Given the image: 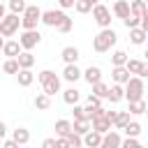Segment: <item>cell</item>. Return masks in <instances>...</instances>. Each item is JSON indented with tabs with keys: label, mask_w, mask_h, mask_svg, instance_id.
Returning <instances> with one entry per match:
<instances>
[{
	"label": "cell",
	"mask_w": 148,
	"mask_h": 148,
	"mask_svg": "<svg viewBox=\"0 0 148 148\" xmlns=\"http://www.w3.org/2000/svg\"><path fill=\"white\" fill-rule=\"evenodd\" d=\"M113 44H116V32H113L111 28H104V30L92 39V49H95V51H99V53L109 51Z\"/></svg>",
	"instance_id": "1"
},
{
	"label": "cell",
	"mask_w": 148,
	"mask_h": 148,
	"mask_svg": "<svg viewBox=\"0 0 148 148\" xmlns=\"http://www.w3.org/2000/svg\"><path fill=\"white\" fill-rule=\"evenodd\" d=\"M39 83L44 86V92H49V95H56V92L60 90V79H58L51 69L39 72Z\"/></svg>",
	"instance_id": "2"
},
{
	"label": "cell",
	"mask_w": 148,
	"mask_h": 148,
	"mask_svg": "<svg viewBox=\"0 0 148 148\" xmlns=\"http://www.w3.org/2000/svg\"><path fill=\"white\" fill-rule=\"evenodd\" d=\"M125 83H127V88H125V97H127L130 102L141 99V95H143V81H141V76H132V79H127Z\"/></svg>",
	"instance_id": "3"
},
{
	"label": "cell",
	"mask_w": 148,
	"mask_h": 148,
	"mask_svg": "<svg viewBox=\"0 0 148 148\" xmlns=\"http://www.w3.org/2000/svg\"><path fill=\"white\" fill-rule=\"evenodd\" d=\"M18 23H21V18H18V14H5L2 18H0V35H5V37H9V35H14L16 32V28H18Z\"/></svg>",
	"instance_id": "4"
},
{
	"label": "cell",
	"mask_w": 148,
	"mask_h": 148,
	"mask_svg": "<svg viewBox=\"0 0 148 148\" xmlns=\"http://www.w3.org/2000/svg\"><path fill=\"white\" fill-rule=\"evenodd\" d=\"M39 18H42V9H39V7H25V12H23V16H21V25H23L25 30H30V28L37 25Z\"/></svg>",
	"instance_id": "5"
},
{
	"label": "cell",
	"mask_w": 148,
	"mask_h": 148,
	"mask_svg": "<svg viewBox=\"0 0 148 148\" xmlns=\"http://www.w3.org/2000/svg\"><path fill=\"white\" fill-rule=\"evenodd\" d=\"M39 39H42V35H39L35 28H30V30H25V32L21 35L18 44H21V49H32V46L39 44Z\"/></svg>",
	"instance_id": "6"
},
{
	"label": "cell",
	"mask_w": 148,
	"mask_h": 148,
	"mask_svg": "<svg viewBox=\"0 0 148 148\" xmlns=\"http://www.w3.org/2000/svg\"><path fill=\"white\" fill-rule=\"evenodd\" d=\"M92 16H95V21H97L99 25H104V28L111 23V12H109L106 5H99V2H97V5L92 7Z\"/></svg>",
	"instance_id": "7"
},
{
	"label": "cell",
	"mask_w": 148,
	"mask_h": 148,
	"mask_svg": "<svg viewBox=\"0 0 148 148\" xmlns=\"http://www.w3.org/2000/svg\"><path fill=\"white\" fill-rule=\"evenodd\" d=\"M65 16H67V14L56 12V9H46V12H42V21H44L46 25H56V28H58V23H60Z\"/></svg>",
	"instance_id": "8"
},
{
	"label": "cell",
	"mask_w": 148,
	"mask_h": 148,
	"mask_svg": "<svg viewBox=\"0 0 148 148\" xmlns=\"http://www.w3.org/2000/svg\"><path fill=\"white\" fill-rule=\"evenodd\" d=\"M90 123H92V130H95V132H99V134H104V132H109V130H111V120H109L106 116H97V118H92Z\"/></svg>",
	"instance_id": "9"
},
{
	"label": "cell",
	"mask_w": 148,
	"mask_h": 148,
	"mask_svg": "<svg viewBox=\"0 0 148 148\" xmlns=\"http://www.w3.org/2000/svg\"><path fill=\"white\" fill-rule=\"evenodd\" d=\"M127 79H130L127 67H125V65H113V81H116V83H125Z\"/></svg>",
	"instance_id": "10"
},
{
	"label": "cell",
	"mask_w": 148,
	"mask_h": 148,
	"mask_svg": "<svg viewBox=\"0 0 148 148\" xmlns=\"http://www.w3.org/2000/svg\"><path fill=\"white\" fill-rule=\"evenodd\" d=\"M2 53L9 56V58H16V56L21 53V44H18V42H5V44H2Z\"/></svg>",
	"instance_id": "11"
},
{
	"label": "cell",
	"mask_w": 148,
	"mask_h": 148,
	"mask_svg": "<svg viewBox=\"0 0 148 148\" xmlns=\"http://www.w3.org/2000/svg\"><path fill=\"white\" fill-rule=\"evenodd\" d=\"M16 76H18V86H30L32 83V72H30V67H21L18 72H16Z\"/></svg>",
	"instance_id": "12"
},
{
	"label": "cell",
	"mask_w": 148,
	"mask_h": 148,
	"mask_svg": "<svg viewBox=\"0 0 148 148\" xmlns=\"http://www.w3.org/2000/svg\"><path fill=\"white\" fill-rule=\"evenodd\" d=\"M113 14L120 16V18H125V16L130 14V2H127V0H116V5H113Z\"/></svg>",
	"instance_id": "13"
},
{
	"label": "cell",
	"mask_w": 148,
	"mask_h": 148,
	"mask_svg": "<svg viewBox=\"0 0 148 148\" xmlns=\"http://www.w3.org/2000/svg\"><path fill=\"white\" fill-rule=\"evenodd\" d=\"M60 56H62L65 62H76V58H79V49H76V46H65Z\"/></svg>",
	"instance_id": "14"
},
{
	"label": "cell",
	"mask_w": 148,
	"mask_h": 148,
	"mask_svg": "<svg viewBox=\"0 0 148 148\" xmlns=\"http://www.w3.org/2000/svg\"><path fill=\"white\" fill-rule=\"evenodd\" d=\"M16 60H18V67H32V62H35V56H32L30 51H21V53L16 56Z\"/></svg>",
	"instance_id": "15"
},
{
	"label": "cell",
	"mask_w": 148,
	"mask_h": 148,
	"mask_svg": "<svg viewBox=\"0 0 148 148\" xmlns=\"http://www.w3.org/2000/svg\"><path fill=\"white\" fill-rule=\"evenodd\" d=\"M81 76V69L76 67V62H67V67H65V79L67 81H76Z\"/></svg>",
	"instance_id": "16"
},
{
	"label": "cell",
	"mask_w": 148,
	"mask_h": 148,
	"mask_svg": "<svg viewBox=\"0 0 148 148\" xmlns=\"http://www.w3.org/2000/svg\"><path fill=\"white\" fill-rule=\"evenodd\" d=\"M83 74H86V81H88L90 86H92V83H97V81H99V76H102L99 67H95V65H90V67H88V69H86Z\"/></svg>",
	"instance_id": "17"
},
{
	"label": "cell",
	"mask_w": 148,
	"mask_h": 148,
	"mask_svg": "<svg viewBox=\"0 0 148 148\" xmlns=\"http://www.w3.org/2000/svg\"><path fill=\"white\" fill-rule=\"evenodd\" d=\"M111 102H118V99H123L125 97V88L120 86V83H116V86H111L109 88V95H106Z\"/></svg>",
	"instance_id": "18"
},
{
	"label": "cell",
	"mask_w": 148,
	"mask_h": 148,
	"mask_svg": "<svg viewBox=\"0 0 148 148\" xmlns=\"http://www.w3.org/2000/svg\"><path fill=\"white\" fill-rule=\"evenodd\" d=\"M120 141H123V139H120L116 132H109V134L102 139V146H104V148H116V146H120Z\"/></svg>",
	"instance_id": "19"
},
{
	"label": "cell",
	"mask_w": 148,
	"mask_h": 148,
	"mask_svg": "<svg viewBox=\"0 0 148 148\" xmlns=\"http://www.w3.org/2000/svg\"><path fill=\"white\" fill-rule=\"evenodd\" d=\"M83 143H86V146H90V148H95V146H102V134L92 130V132H88V134H86V141H83Z\"/></svg>",
	"instance_id": "20"
},
{
	"label": "cell",
	"mask_w": 148,
	"mask_h": 148,
	"mask_svg": "<svg viewBox=\"0 0 148 148\" xmlns=\"http://www.w3.org/2000/svg\"><path fill=\"white\" fill-rule=\"evenodd\" d=\"M146 35H148V32H146L143 28H139V25H136V28H130V37H132L134 44H141V42L146 39Z\"/></svg>",
	"instance_id": "21"
},
{
	"label": "cell",
	"mask_w": 148,
	"mask_h": 148,
	"mask_svg": "<svg viewBox=\"0 0 148 148\" xmlns=\"http://www.w3.org/2000/svg\"><path fill=\"white\" fill-rule=\"evenodd\" d=\"M69 132H72V123L69 120H58L56 123V134L58 136H67Z\"/></svg>",
	"instance_id": "22"
},
{
	"label": "cell",
	"mask_w": 148,
	"mask_h": 148,
	"mask_svg": "<svg viewBox=\"0 0 148 148\" xmlns=\"http://www.w3.org/2000/svg\"><path fill=\"white\" fill-rule=\"evenodd\" d=\"M72 130H74L76 134H86V132L90 130V120H88V118H81V120H74V125H72Z\"/></svg>",
	"instance_id": "23"
},
{
	"label": "cell",
	"mask_w": 148,
	"mask_h": 148,
	"mask_svg": "<svg viewBox=\"0 0 148 148\" xmlns=\"http://www.w3.org/2000/svg\"><path fill=\"white\" fill-rule=\"evenodd\" d=\"M35 106H37V109H49V106H51V95H49V92L37 95V97H35Z\"/></svg>",
	"instance_id": "24"
},
{
	"label": "cell",
	"mask_w": 148,
	"mask_h": 148,
	"mask_svg": "<svg viewBox=\"0 0 148 148\" xmlns=\"http://www.w3.org/2000/svg\"><path fill=\"white\" fill-rule=\"evenodd\" d=\"M127 123H130V111H120V113L113 116V123H111V125H116V127H125Z\"/></svg>",
	"instance_id": "25"
},
{
	"label": "cell",
	"mask_w": 148,
	"mask_h": 148,
	"mask_svg": "<svg viewBox=\"0 0 148 148\" xmlns=\"http://www.w3.org/2000/svg\"><path fill=\"white\" fill-rule=\"evenodd\" d=\"M74 5H76V12L86 14V12H90V9H92V7L97 5V0H76Z\"/></svg>",
	"instance_id": "26"
},
{
	"label": "cell",
	"mask_w": 148,
	"mask_h": 148,
	"mask_svg": "<svg viewBox=\"0 0 148 148\" xmlns=\"http://www.w3.org/2000/svg\"><path fill=\"white\" fill-rule=\"evenodd\" d=\"M28 139H30V132H28L25 127L14 130V141H16V143H28Z\"/></svg>",
	"instance_id": "27"
},
{
	"label": "cell",
	"mask_w": 148,
	"mask_h": 148,
	"mask_svg": "<svg viewBox=\"0 0 148 148\" xmlns=\"http://www.w3.org/2000/svg\"><path fill=\"white\" fill-rule=\"evenodd\" d=\"M2 69L7 72V74H16L21 67H18V60H14V58H9V60H5L2 62Z\"/></svg>",
	"instance_id": "28"
},
{
	"label": "cell",
	"mask_w": 148,
	"mask_h": 148,
	"mask_svg": "<svg viewBox=\"0 0 148 148\" xmlns=\"http://www.w3.org/2000/svg\"><path fill=\"white\" fill-rule=\"evenodd\" d=\"M62 99H65L67 104H76V102H79V90H76V88H67L65 95H62Z\"/></svg>",
	"instance_id": "29"
},
{
	"label": "cell",
	"mask_w": 148,
	"mask_h": 148,
	"mask_svg": "<svg viewBox=\"0 0 148 148\" xmlns=\"http://www.w3.org/2000/svg\"><path fill=\"white\" fill-rule=\"evenodd\" d=\"M146 7H148V5H146L143 0H134V2L130 5V12H132V14H136V16H141V14L146 12Z\"/></svg>",
	"instance_id": "30"
},
{
	"label": "cell",
	"mask_w": 148,
	"mask_h": 148,
	"mask_svg": "<svg viewBox=\"0 0 148 148\" xmlns=\"http://www.w3.org/2000/svg\"><path fill=\"white\" fill-rule=\"evenodd\" d=\"M92 92H95L97 97H106V95H109V86L102 83V81H97V83H92Z\"/></svg>",
	"instance_id": "31"
},
{
	"label": "cell",
	"mask_w": 148,
	"mask_h": 148,
	"mask_svg": "<svg viewBox=\"0 0 148 148\" xmlns=\"http://www.w3.org/2000/svg\"><path fill=\"white\" fill-rule=\"evenodd\" d=\"M130 113H143L146 111V102L143 99H134V102H130V109H127Z\"/></svg>",
	"instance_id": "32"
},
{
	"label": "cell",
	"mask_w": 148,
	"mask_h": 148,
	"mask_svg": "<svg viewBox=\"0 0 148 148\" xmlns=\"http://www.w3.org/2000/svg\"><path fill=\"white\" fill-rule=\"evenodd\" d=\"M65 139H67V146H72V148H79V146L83 143V141H81V136H79V134H76L74 130H72V132H69V134H67Z\"/></svg>",
	"instance_id": "33"
},
{
	"label": "cell",
	"mask_w": 148,
	"mask_h": 148,
	"mask_svg": "<svg viewBox=\"0 0 148 148\" xmlns=\"http://www.w3.org/2000/svg\"><path fill=\"white\" fill-rule=\"evenodd\" d=\"M9 9H12L14 14H23V12H25V2H23V0H9Z\"/></svg>",
	"instance_id": "34"
},
{
	"label": "cell",
	"mask_w": 148,
	"mask_h": 148,
	"mask_svg": "<svg viewBox=\"0 0 148 148\" xmlns=\"http://www.w3.org/2000/svg\"><path fill=\"white\" fill-rule=\"evenodd\" d=\"M111 62H113V65H125V62H127V53H125V51H116V53L111 56Z\"/></svg>",
	"instance_id": "35"
},
{
	"label": "cell",
	"mask_w": 148,
	"mask_h": 148,
	"mask_svg": "<svg viewBox=\"0 0 148 148\" xmlns=\"http://www.w3.org/2000/svg\"><path fill=\"white\" fill-rule=\"evenodd\" d=\"M123 130L127 132V136H136V134L141 132V125H139V123H127Z\"/></svg>",
	"instance_id": "36"
},
{
	"label": "cell",
	"mask_w": 148,
	"mask_h": 148,
	"mask_svg": "<svg viewBox=\"0 0 148 148\" xmlns=\"http://www.w3.org/2000/svg\"><path fill=\"white\" fill-rule=\"evenodd\" d=\"M139 18H141V16H136V14H132V12H130L123 21H125V25H127V28H136V25H139Z\"/></svg>",
	"instance_id": "37"
},
{
	"label": "cell",
	"mask_w": 148,
	"mask_h": 148,
	"mask_svg": "<svg viewBox=\"0 0 148 148\" xmlns=\"http://www.w3.org/2000/svg\"><path fill=\"white\" fill-rule=\"evenodd\" d=\"M125 67H127V72H130V74H139L141 60H127V62H125Z\"/></svg>",
	"instance_id": "38"
},
{
	"label": "cell",
	"mask_w": 148,
	"mask_h": 148,
	"mask_svg": "<svg viewBox=\"0 0 148 148\" xmlns=\"http://www.w3.org/2000/svg\"><path fill=\"white\" fill-rule=\"evenodd\" d=\"M58 30H60V32H69V30H72V18L65 16V18L58 23Z\"/></svg>",
	"instance_id": "39"
},
{
	"label": "cell",
	"mask_w": 148,
	"mask_h": 148,
	"mask_svg": "<svg viewBox=\"0 0 148 148\" xmlns=\"http://www.w3.org/2000/svg\"><path fill=\"white\" fill-rule=\"evenodd\" d=\"M120 143H123L125 148H139V141H136L134 136H127V139H125V141H120Z\"/></svg>",
	"instance_id": "40"
},
{
	"label": "cell",
	"mask_w": 148,
	"mask_h": 148,
	"mask_svg": "<svg viewBox=\"0 0 148 148\" xmlns=\"http://www.w3.org/2000/svg\"><path fill=\"white\" fill-rule=\"evenodd\" d=\"M81 118H86V109L74 104V120H81Z\"/></svg>",
	"instance_id": "41"
},
{
	"label": "cell",
	"mask_w": 148,
	"mask_h": 148,
	"mask_svg": "<svg viewBox=\"0 0 148 148\" xmlns=\"http://www.w3.org/2000/svg\"><path fill=\"white\" fill-rule=\"evenodd\" d=\"M139 23H141V28L148 32V7H146V12L141 14V18H139Z\"/></svg>",
	"instance_id": "42"
},
{
	"label": "cell",
	"mask_w": 148,
	"mask_h": 148,
	"mask_svg": "<svg viewBox=\"0 0 148 148\" xmlns=\"http://www.w3.org/2000/svg\"><path fill=\"white\" fill-rule=\"evenodd\" d=\"M99 99H102V97H97V95L92 92V95L88 97V104H92V106H99Z\"/></svg>",
	"instance_id": "43"
},
{
	"label": "cell",
	"mask_w": 148,
	"mask_h": 148,
	"mask_svg": "<svg viewBox=\"0 0 148 148\" xmlns=\"http://www.w3.org/2000/svg\"><path fill=\"white\" fill-rule=\"evenodd\" d=\"M139 76H148V60L141 62V67H139Z\"/></svg>",
	"instance_id": "44"
},
{
	"label": "cell",
	"mask_w": 148,
	"mask_h": 148,
	"mask_svg": "<svg viewBox=\"0 0 148 148\" xmlns=\"http://www.w3.org/2000/svg\"><path fill=\"white\" fill-rule=\"evenodd\" d=\"M42 146H44V148H51V146H56V139H44Z\"/></svg>",
	"instance_id": "45"
},
{
	"label": "cell",
	"mask_w": 148,
	"mask_h": 148,
	"mask_svg": "<svg viewBox=\"0 0 148 148\" xmlns=\"http://www.w3.org/2000/svg\"><path fill=\"white\" fill-rule=\"evenodd\" d=\"M2 146H5V148H16V146H18V143H16V141H14V139H12V141H2Z\"/></svg>",
	"instance_id": "46"
},
{
	"label": "cell",
	"mask_w": 148,
	"mask_h": 148,
	"mask_svg": "<svg viewBox=\"0 0 148 148\" xmlns=\"http://www.w3.org/2000/svg\"><path fill=\"white\" fill-rule=\"evenodd\" d=\"M58 2H60V5H62V7H72V5H74V2H76V0H58Z\"/></svg>",
	"instance_id": "47"
},
{
	"label": "cell",
	"mask_w": 148,
	"mask_h": 148,
	"mask_svg": "<svg viewBox=\"0 0 148 148\" xmlns=\"http://www.w3.org/2000/svg\"><path fill=\"white\" fill-rule=\"evenodd\" d=\"M5 132H7V127H5V123H2V120H0V139H2V136H5Z\"/></svg>",
	"instance_id": "48"
},
{
	"label": "cell",
	"mask_w": 148,
	"mask_h": 148,
	"mask_svg": "<svg viewBox=\"0 0 148 148\" xmlns=\"http://www.w3.org/2000/svg\"><path fill=\"white\" fill-rule=\"evenodd\" d=\"M5 16V7H2V2H0V18Z\"/></svg>",
	"instance_id": "49"
},
{
	"label": "cell",
	"mask_w": 148,
	"mask_h": 148,
	"mask_svg": "<svg viewBox=\"0 0 148 148\" xmlns=\"http://www.w3.org/2000/svg\"><path fill=\"white\" fill-rule=\"evenodd\" d=\"M2 44H5V42H2V37H0V51H2Z\"/></svg>",
	"instance_id": "50"
},
{
	"label": "cell",
	"mask_w": 148,
	"mask_h": 148,
	"mask_svg": "<svg viewBox=\"0 0 148 148\" xmlns=\"http://www.w3.org/2000/svg\"><path fill=\"white\" fill-rule=\"evenodd\" d=\"M143 113H146V116H148V104H146V111H143Z\"/></svg>",
	"instance_id": "51"
},
{
	"label": "cell",
	"mask_w": 148,
	"mask_h": 148,
	"mask_svg": "<svg viewBox=\"0 0 148 148\" xmlns=\"http://www.w3.org/2000/svg\"><path fill=\"white\" fill-rule=\"evenodd\" d=\"M146 60H148V51H146Z\"/></svg>",
	"instance_id": "52"
},
{
	"label": "cell",
	"mask_w": 148,
	"mask_h": 148,
	"mask_svg": "<svg viewBox=\"0 0 148 148\" xmlns=\"http://www.w3.org/2000/svg\"><path fill=\"white\" fill-rule=\"evenodd\" d=\"M0 146H2V139H0Z\"/></svg>",
	"instance_id": "53"
},
{
	"label": "cell",
	"mask_w": 148,
	"mask_h": 148,
	"mask_svg": "<svg viewBox=\"0 0 148 148\" xmlns=\"http://www.w3.org/2000/svg\"><path fill=\"white\" fill-rule=\"evenodd\" d=\"M143 2H146V5H148V0H143Z\"/></svg>",
	"instance_id": "54"
}]
</instances>
